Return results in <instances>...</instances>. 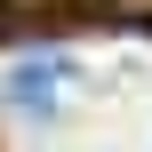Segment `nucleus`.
<instances>
[{"label": "nucleus", "instance_id": "obj_1", "mask_svg": "<svg viewBox=\"0 0 152 152\" xmlns=\"http://www.w3.org/2000/svg\"><path fill=\"white\" fill-rule=\"evenodd\" d=\"M56 88H64V64H56V56L8 64V104H16L24 120H48V112H56Z\"/></svg>", "mask_w": 152, "mask_h": 152}]
</instances>
